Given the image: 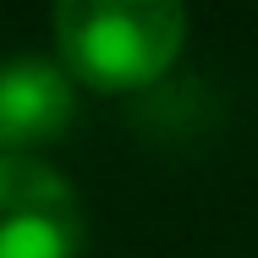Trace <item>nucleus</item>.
<instances>
[{
	"mask_svg": "<svg viewBox=\"0 0 258 258\" xmlns=\"http://www.w3.org/2000/svg\"><path fill=\"white\" fill-rule=\"evenodd\" d=\"M187 11L170 0H66L55 6V44L72 83L99 94L143 88L181 55Z\"/></svg>",
	"mask_w": 258,
	"mask_h": 258,
	"instance_id": "1",
	"label": "nucleus"
},
{
	"mask_svg": "<svg viewBox=\"0 0 258 258\" xmlns=\"http://www.w3.org/2000/svg\"><path fill=\"white\" fill-rule=\"evenodd\" d=\"M88 236L72 181L33 154H0V258H77Z\"/></svg>",
	"mask_w": 258,
	"mask_h": 258,
	"instance_id": "2",
	"label": "nucleus"
},
{
	"mask_svg": "<svg viewBox=\"0 0 258 258\" xmlns=\"http://www.w3.org/2000/svg\"><path fill=\"white\" fill-rule=\"evenodd\" d=\"M77 115V83L44 55L0 60V154H28L55 143Z\"/></svg>",
	"mask_w": 258,
	"mask_h": 258,
	"instance_id": "3",
	"label": "nucleus"
}]
</instances>
